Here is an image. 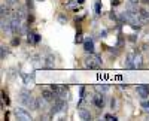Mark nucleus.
Listing matches in <instances>:
<instances>
[{
  "label": "nucleus",
  "mask_w": 149,
  "mask_h": 121,
  "mask_svg": "<svg viewBox=\"0 0 149 121\" xmlns=\"http://www.w3.org/2000/svg\"><path fill=\"white\" fill-rule=\"evenodd\" d=\"M54 96H57V94L54 93L52 88H51V90H48V88H43V90H42V97H43L46 102H51V100L54 99Z\"/></svg>",
  "instance_id": "nucleus-8"
},
{
  "label": "nucleus",
  "mask_w": 149,
  "mask_h": 121,
  "mask_svg": "<svg viewBox=\"0 0 149 121\" xmlns=\"http://www.w3.org/2000/svg\"><path fill=\"white\" fill-rule=\"evenodd\" d=\"M10 27H12V33L14 34H19L21 33V21H19L18 17L10 21Z\"/></svg>",
  "instance_id": "nucleus-6"
},
{
  "label": "nucleus",
  "mask_w": 149,
  "mask_h": 121,
  "mask_svg": "<svg viewBox=\"0 0 149 121\" xmlns=\"http://www.w3.org/2000/svg\"><path fill=\"white\" fill-rule=\"evenodd\" d=\"M6 2V5H9V6H17L18 5V0H5Z\"/></svg>",
  "instance_id": "nucleus-18"
},
{
  "label": "nucleus",
  "mask_w": 149,
  "mask_h": 121,
  "mask_svg": "<svg viewBox=\"0 0 149 121\" xmlns=\"http://www.w3.org/2000/svg\"><path fill=\"white\" fill-rule=\"evenodd\" d=\"M45 66H46V67H49V69H52V67L55 66V58H54V55L49 54V55L45 58Z\"/></svg>",
  "instance_id": "nucleus-12"
},
{
  "label": "nucleus",
  "mask_w": 149,
  "mask_h": 121,
  "mask_svg": "<svg viewBox=\"0 0 149 121\" xmlns=\"http://www.w3.org/2000/svg\"><path fill=\"white\" fill-rule=\"evenodd\" d=\"M93 103H94L97 108H103V105H104V99H103V96H102V94H97V96H94Z\"/></svg>",
  "instance_id": "nucleus-11"
},
{
  "label": "nucleus",
  "mask_w": 149,
  "mask_h": 121,
  "mask_svg": "<svg viewBox=\"0 0 149 121\" xmlns=\"http://www.w3.org/2000/svg\"><path fill=\"white\" fill-rule=\"evenodd\" d=\"M97 90H98V91H104V93H106V91H109V87H107V85H97Z\"/></svg>",
  "instance_id": "nucleus-19"
},
{
  "label": "nucleus",
  "mask_w": 149,
  "mask_h": 121,
  "mask_svg": "<svg viewBox=\"0 0 149 121\" xmlns=\"http://www.w3.org/2000/svg\"><path fill=\"white\" fill-rule=\"evenodd\" d=\"M51 88L54 90V93L58 96V97H61V99H64V97H66V94H67V88H66V87H63V85H57V84H52Z\"/></svg>",
  "instance_id": "nucleus-3"
},
{
  "label": "nucleus",
  "mask_w": 149,
  "mask_h": 121,
  "mask_svg": "<svg viewBox=\"0 0 149 121\" xmlns=\"http://www.w3.org/2000/svg\"><path fill=\"white\" fill-rule=\"evenodd\" d=\"M19 102L24 105V106H27V108H31V109H39L37 108V100H34L31 97V94L26 90H22L19 93Z\"/></svg>",
  "instance_id": "nucleus-1"
},
{
  "label": "nucleus",
  "mask_w": 149,
  "mask_h": 121,
  "mask_svg": "<svg viewBox=\"0 0 149 121\" xmlns=\"http://www.w3.org/2000/svg\"><path fill=\"white\" fill-rule=\"evenodd\" d=\"M17 17H18V18H26V17H27L26 8H18V10H17Z\"/></svg>",
  "instance_id": "nucleus-17"
},
{
  "label": "nucleus",
  "mask_w": 149,
  "mask_h": 121,
  "mask_svg": "<svg viewBox=\"0 0 149 121\" xmlns=\"http://www.w3.org/2000/svg\"><path fill=\"white\" fill-rule=\"evenodd\" d=\"M66 108V103H64V100L63 99H57L55 100V103H54V106H52V109H51V112L52 114H57V112H60V111H63Z\"/></svg>",
  "instance_id": "nucleus-5"
},
{
  "label": "nucleus",
  "mask_w": 149,
  "mask_h": 121,
  "mask_svg": "<svg viewBox=\"0 0 149 121\" xmlns=\"http://www.w3.org/2000/svg\"><path fill=\"white\" fill-rule=\"evenodd\" d=\"M84 93H85V88H84V87H81V96H84Z\"/></svg>",
  "instance_id": "nucleus-26"
},
{
  "label": "nucleus",
  "mask_w": 149,
  "mask_h": 121,
  "mask_svg": "<svg viewBox=\"0 0 149 121\" xmlns=\"http://www.w3.org/2000/svg\"><path fill=\"white\" fill-rule=\"evenodd\" d=\"M119 3V0H112V5H118Z\"/></svg>",
  "instance_id": "nucleus-24"
},
{
  "label": "nucleus",
  "mask_w": 149,
  "mask_h": 121,
  "mask_svg": "<svg viewBox=\"0 0 149 121\" xmlns=\"http://www.w3.org/2000/svg\"><path fill=\"white\" fill-rule=\"evenodd\" d=\"M19 43V38H15L14 41H12V45H18Z\"/></svg>",
  "instance_id": "nucleus-22"
},
{
  "label": "nucleus",
  "mask_w": 149,
  "mask_h": 121,
  "mask_svg": "<svg viewBox=\"0 0 149 121\" xmlns=\"http://www.w3.org/2000/svg\"><path fill=\"white\" fill-rule=\"evenodd\" d=\"M40 41V36L37 34V33H34V34H29V42L30 43H37Z\"/></svg>",
  "instance_id": "nucleus-14"
},
{
  "label": "nucleus",
  "mask_w": 149,
  "mask_h": 121,
  "mask_svg": "<svg viewBox=\"0 0 149 121\" xmlns=\"http://www.w3.org/2000/svg\"><path fill=\"white\" fill-rule=\"evenodd\" d=\"M102 64H103L102 58L95 54H93V52H90V55L85 58V66L90 67V69H98Z\"/></svg>",
  "instance_id": "nucleus-2"
},
{
  "label": "nucleus",
  "mask_w": 149,
  "mask_h": 121,
  "mask_svg": "<svg viewBox=\"0 0 149 121\" xmlns=\"http://www.w3.org/2000/svg\"><path fill=\"white\" fill-rule=\"evenodd\" d=\"M136 91H137V94L140 96L142 99L149 97V87H148V85H145V84H140V85L136 87Z\"/></svg>",
  "instance_id": "nucleus-4"
},
{
  "label": "nucleus",
  "mask_w": 149,
  "mask_h": 121,
  "mask_svg": "<svg viewBox=\"0 0 149 121\" xmlns=\"http://www.w3.org/2000/svg\"><path fill=\"white\" fill-rule=\"evenodd\" d=\"M95 12H97V14H100V3L95 5Z\"/></svg>",
  "instance_id": "nucleus-23"
},
{
  "label": "nucleus",
  "mask_w": 149,
  "mask_h": 121,
  "mask_svg": "<svg viewBox=\"0 0 149 121\" xmlns=\"http://www.w3.org/2000/svg\"><path fill=\"white\" fill-rule=\"evenodd\" d=\"M125 67H136V66H134V55H133V54H128V55H127Z\"/></svg>",
  "instance_id": "nucleus-13"
},
{
  "label": "nucleus",
  "mask_w": 149,
  "mask_h": 121,
  "mask_svg": "<svg viewBox=\"0 0 149 121\" xmlns=\"http://www.w3.org/2000/svg\"><path fill=\"white\" fill-rule=\"evenodd\" d=\"M104 118H106V120H116V117L110 115V114H106V115H104Z\"/></svg>",
  "instance_id": "nucleus-21"
},
{
  "label": "nucleus",
  "mask_w": 149,
  "mask_h": 121,
  "mask_svg": "<svg viewBox=\"0 0 149 121\" xmlns=\"http://www.w3.org/2000/svg\"><path fill=\"white\" fill-rule=\"evenodd\" d=\"M140 2H142V3H145V5H148V3H149V0H140Z\"/></svg>",
  "instance_id": "nucleus-27"
},
{
  "label": "nucleus",
  "mask_w": 149,
  "mask_h": 121,
  "mask_svg": "<svg viewBox=\"0 0 149 121\" xmlns=\"http://www.w3.org/2000/svg\"><path fill=\"white\" fill-rule=\"evenodd\" d=\"M128 2H131V3H136V5H137V3H139V0H128Z\"/></svg>",
  "instance_id": "nucleus-25"
},
{
  "label": "nucleus",
  "mask_w": 149,
  "mask_h": 121,
  "mask_svg": "<svg viewBox=\"0 0 149 121\" xmlns=\"http://www.w3.org/2000/svg\"><path fill=\"white\" fill-rule=\"evenodd\" d=\"M134 66H136V67H142V66H143V58H142V55H134Z\"/></svg>",
  "instance_id": "nucleus-15"
},
{
  "label": "nucleus",
  "mask_w": 149,
  "mask_h": 121,
  "mask_svg": "<svg viewBox=\"0 0 149 121\" xmlns=\"http://www.w3.org/2000/svg\"><path fill=\"white\" fill-rule=\"evenodd\" d=\"M84 50H85V52H94V42L91 39H85Z\"/></svg>",
  "instance_id": "nucleus-9"
},
{
  "label": "nucleus",
  "mask_w": 149,
  "mask_h": 121,
  "mask_svg": "<svg viewBox=\"0 0 149 121\" xmlns=\"http://www.w3.org/2000/svg\"><path fill=\"white\" fill-rule=\"evenodd\" d=\"M15 115H17L18 120H22V121H30L31 120V115L29 112H26L24 109H17L15 111Z\"/></svg>",
  "instance_id": "nucleus-7"
},
{
  "label": "nucleus",
  "mask_w": 149,
  "mask_h": 121,
  "mask_svg": "<svg viewBox=\"0 0 149 121\" xmlns=\"http://www.w3.org/2000/svg\"><path fill=\"white\" fill-rule=\"evenodd\" d=\"M6 54H8L6 46H5V45H2V58H5V57H6Z\"/></svg>",
  "instance_id": "nucleus-20"
},
{
  "label": "nucleus",
  "mask_w": 149,
  "mask_h": 121,
  "mask_svg": "<svg viewBox=\"0 0 149 121\" xmlns=\"http://www.w3.org/2000/svg\"><path fill=\"white\" fill-rule=\"evenodd\" d=\"M139 15H140L142 22H149V10H146L145 8H140L139 9Z\"/></svg>",
  "instance_id": "nucleus-10"
},
{
  "label": "nucleus",
  "mask_w": 149,
  "mask_h": 121,
  "mask_svg": "<svg viewBox=\"0 0 149 121\" xmlns=\"http://www.w3.org/2000/svg\"><path fill=\"white\" fill-rule=\"evenodd\" d=\"M79 117H81L82 120H91V114H90L88 111H84V109L79 111Z\"/></svg>",
  "instance_id": "nucleus-16"
}]
</instances>
